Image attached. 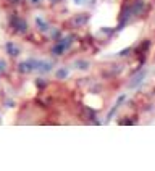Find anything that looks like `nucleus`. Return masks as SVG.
<instances>
[{"label": "nucleus", "instance_id": "obj_1", "mask_svg": "<svg viewBox=\"0 0 155 171\" xmlns=\"http://www.w3.org/2000/svg\"><path fill=\"white\" fill-rule=\"evenodd\" d=\"M79 2H81V0H76V3H79Z\"/></svg>", "mask_w": 155, "mask_h": 171}, {"label": "nucleus", "instance_id": "obj_2", "mask_svg": "<svg viewBox=\"0 0 155 171\" xmlns=\"http://www.w3.org/2000/svg\"><path fill=\"white\" fill-rule=\"evenodd\" d=\"M32 2H37V0H32Z\"/></svg>", "mask_w": 155, "mask_h": 171}]
</instances>
